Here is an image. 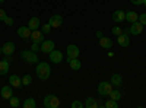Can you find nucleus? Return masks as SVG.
Here are the masks:
<instances>
[{
	"label": "nucleus",
	"mask_w": 146,
	"mask_h": 108,
	"mask_svg": "<svg viewBox=\"0 0 146 108\" xmlns=\"http://www.w3.org/2000/svg\"><path fill=\"white\" fill-rule=\"evenodd\" d=\"M35 72H36V76H38L40 80H47L48 78H50V75H51V67L45 62H38Z\"/></svg>",
	"instance_id": "nucleus-1"
},
{
	"label": "nucleus",
	"mask_w": 146,
	"mask_h": 108,
	"mask_svg": "<svg viewBox=\"0 0 146 108\" xmlns=\"http://www.w3.org/2000/svg\"><path fill=\"white\" fill-rule=\"evenodd\" d=\"M21 57L25 60L27 63H38V56H36V53H34L32 50H23L21 51Z\"/></svg>",
	"instance_id": "nucleus-2"
},
{
	"label": "nucleus",
	"mask_w": 146,
	"mask_h": 108,
	"mask_svg": "<svg viewBox=\"0 0 146 108\" xmlns=\"http://www.w3.org/2000/svg\"><path fill=\"white\" fill-rule=\"evenodd\" d=\"M44 107L45 108H57V107H60V99L56 95H47L44 98Z\"/></svg>",
	"instance_id": "nucleus-3"
},
{
	"label": "nucleus",
	"mask_w": 146,
	"mask_h": 108,
	"mask_svg": "<svg viewBox=\"0 0 146 108\" xmlns=\"http://www.w3.org/2000/svg\"><path fill=\"white\" fill-rule=\"evenodd\" d=\"M111 91H113L111 82H101L98 85V93L101 95V97H108Z\"/></svg>",
	"instance_id": "nucleus-4"
},
{
	"label": "nucleus",
	"mask_w": 146,
	"mask_h": 108,
	"mask_svg": "<svg viewBox=\"0 0 146 108\" xmlns=\"http://www.w3.org/2000/svg\"><path fill=\"white\" fill-rule=\"evenodd\" d=\"M40 45H41V51L45 53V54H50V53L56 48V44H54V41H51V40H44Z\"/></svg>",
	"instance_id": "nucleus-5"
},
{
	"label": "nucleus",
	"mask_w": 146,
	"mask_h": 108,
	"mask_svg": "<svg viewBox=\"0 0 146 108\" xmlns=\"http://www.w3.org/2000/svg\"><path fill=\"white\" fill-rule=\"evenodd\" d=\"M66 53H67V57H72V58H76V57H79V54H80L79 47L75 45V44H69L67 48H66Z\"/></svg>",
	"instance_id": "nucleus-6"
},
{
	"label": "nucleus",
	"mask_w": 146,
	"mask_h": 108,
	"mask_svg": "<svg viewBox=\"0 0 146 108\" xmlns=\"http://www.w3.org/2000/svg\"><path fill=\"white\" fill-rule=\"evenodd\" d=\"M50 60H51V63H56V64H60L63 62V53L62 51H58V50H53L50 53Z\"/></svg>",
	"instance_id": "nucleus-7"
},
{
	"label": "nucleus",
	"mask_w": 146,
	"mask_h": 108,
	"mask_svg": "<svg viewBox=\"0 0 146 108\" xmlns=\"http://www.w3.org/2000/svg\"><path fill=\"white\" fill-rule=\"evenodd\" d=\"M31 29H29V27H19L18 28V37H21L22 40H28V38H31Z\"/></svg>",
	"instance_id": "nucleus-8"
},
{
	"label": "nucleus",
	"mask_w": 146,
	"mask_h": 108,
	"mask_svg": "<svg viewBox=\"0 0 146 108\" xmlns=\"http://www.w3.org/2000/svg\"><path fill=\"white\" fill-rule=\"evenodd\" d=\"M142 32H143V25H142V23L139 21L133 22L131 27H130V34L131 35H140Z\"/></svg>",
	"instance_id": "nucleus-9"
},
{
	"label": "nucleus",
	"mask_w": 146,
	"mask_h": 108,
	"mask_svg": "<svg viewBox=\"0 0 146 108\" xmlns=\"http://www.w3.org/2000/svg\"><path fill=\"white\" fill-rule=\"evenodd\" d=\"M51 25V28H58V27H62V23H63V16L62 15H53L50 18V22H48Z\"/></svg>",
	"instance_id": "nucleus-10"
},
{
	"label": "nucleus",
	"mask_w": 146,
	"mask_h": 108,
	"mask_svg": "<svg viewBox=\"0 0 146 108\" xmlns=\"http://www.w3.org/2000/svg\"><path fill=\"white\" fill-rule=\"evenodd\" d=\"M117 44L120 47H129L130 45V37L126 34H120L117 35Z\"/></svg>",
	"instance_id": "nucleus-11"
},
{
	"label": "nucleus",
	"mask_w": 146,
	"mask_h": 108,
	"mask_svg": "<svg viewBox=\"0 0 146 108\" xmlns=\"http://www.w3.org/2000/svg\"><path fill=\"white\" fill-rule=\"evenodd\" d=\"M113 21H114L115 23H121L123 21H126V12L121 10V9L115 10L114 13H113Z\"/></svg>",
	"instance_id": "nucleus-12"
},
{
	"label": "nucleus",
	"mask_w": 146,
	"mask_h": 108,
	"mask_svg": "<svg viewBox=\"0 0 146 108\" xmlns=\"http://www.w3.org/2000/svg\"><path fill=\"white\" fill-rule=\"evenodd\" d=\"M31 40H32V42H38V44H41V42L44 41V34H42L40 29H35V31L31 32Z\"/></svg>",
	"instance_id": "nucleus-13"
},
{
	"label": "nucleus",
	"mask_w": 146,
	"mask_h": 108,
	"mask_svg": "<svg viewBox=\"0 0 146 108\" xmlns=\"http://www.w3.org/2000/svg\"><path fill=\"white\" fill-rule=\"evenodd\" d=\"M28 27H29V29H31V31L40 29V28H41V21H40V18H38V16L31 18V19H29V22H28Z\"/></svg>",
	"instance_id": "nucleus-14"
},
{
	"label": "nucleus",
	"mask_w": 146,
	"mask_h": 108,
	"mask_svg": "<svg viewBox=\"0 0 146 108\" xmlns=\"http://www.w3.org/2000/svg\"><path fill=\"white\" fill-rule=\"evenodd\" d=\"M2 48H3V54H5V56H12V54L15 53V44L10 42V41H7V42L3 44Z\"/></svg>",
	"instance_id": "nucleus-15"
},
{
	"label": "nucleus",
	"mask_w": 146,
	"mask_h": 108,
	"mask_svg": "<svg viewBox=\"0 0 146 108\" xmlns=\"http://www.w3.org/2000/svg\"><path fill=\"white\" fill-rule=\"evenodd\" d=\"M0 95H2L3 99H10L13 97V89H12V86H3L0 91Z\"/></svg>",
	"instance_id": "nucleus-16"
},
{
	"label": "nucleus",
	"mask_w": 146,
	"mask_h": 108,
	"mask_svg": "<svg viewBox=\"0 0 146 108\" xmlns=\"http://www.w3.org/2000/svg\"><path fill=\"white\" fill-rule=\"evenodd\" d=\"M67 63H69L70 69H73V70H80V67H82V63L79 62V58H78V57H76V58L67 57Z\"/></svg>",
	"instance_id": "nucleus-17"
},
{
	"label": "nucleus",
	"mask_w": 146,
	"mask_h": 108,
	"mask_svg": "<svg viewBox=\"0 0 146 108\" xmlns=\"http://www.w3.org/2000/svg\"><path fill=\"white\" fill-rule=\"evenodd\" d=\"M113 40L111 38H108V37H102V38H100V45L102 47L104 50H110L113 47Z\"/></svg>",
	"instance_id": "nucleus-18"
},
{
	"label": "nucleus",
	"mask_w": 146,
	"mask_h": 108,
	"mask_svg": "<svg viewBox=\"0 0 146 108\" xmlns=\"http://www.w3.org/2000/svg\"><path fill=\"white\" fill-rule=\"evenodd\" d=\"M9 60L7 58H3V60H0V76H5L7 75V72H9Z\"/></svg>",
	"instance_id": "nucleus-19"
},
{
	"label": "nucleus",
	"mask_w": 146,
	"mask_h": 108,
	"mask_svg": "<svg viewBox=\"0 0 146 108\" xmlns=\"http://www.w3.org/2000/svg\"><path fill=\"white\" fill-rule=\"evenodd\" d=\"M9 83L10 86H15V88H22V79L18 75H12L9 78Z\"/></svg>",
	"instance_id": "nucleus-20"
},
{
	"label": "nucleus",
	"mask_w": 146,
	"mask_h": 108,
	"mask_svg": "<svg viewBox=\"0 0 146 108\" xmlns=\"http://www.w3.org/2000/svg\"><path fill=\"white\" fill-rule=\"evenodd\" d=\"M137 18H139V15L136 13L135 10H130V12H126V21H127V22L133 23V22H136V21H137Z\"/></svg>",
	"instance_id": "nucleus-21"
},
{
	"label": "nucleus",
	"mask_w": 146,
	"mask_h": 108,
	"mask_svg": "<svg viewBox=\"0 0 146 108\" xmlns=\"http://www.w3.org/2000/svg\"><path fill=\"white\" fill-rule=\"evenodd\" d=\"M110 82H111L113 86H120L121 82H123V76H121V75H113V76H111V80H110Z\"/></svg>",
	"instance_id": "nucleus-22"
},
{
	"label": "nucleus",
	"mask_w": 146,
	"mask_h": 108,
	"mask_svg": "<svg viewBox=\"0 0 146 108\" xmlns=\"http://www.w3.org/2000/svg\"><path fill=\"white\" fill-rule=\"evenodd\" d=\"M22 105H23V108H36V101H35V98H27Z\"/></svg>",
	"instance_id": "nucleus-23"
},
{
	"label": "nucleus",
	"mask_w": 146,
	"mask_h": 108,
	"mask_svg": "<svg viewBox=\"0 0 146 108\" xmlns=\"http://www.w3.org/2000/svg\"><path fill=\"white\" fill-rule=\"evenodd\" d=\"M98 107V102H96L95 98H86L85 101V108H96Z\"/></svg>",
	"instance_id": "nucleus-24"
},
{
	"label": "nucleus",
	"mask_w": 146,
	"mask_h": 108,
	"mask_svg": "<svg viewBox=\"0 0 146 108\" xmlns=\"http://www.w3.org/2000/svg\"><path fill=\"white\" fill-rule=\"evenodd\" d=\"M111 99H114V101H120V98H121V92L118 91V89H113L111 92H110V95H108Z\"/></svg>",
	"instance_id": "nucleus-25"
},
{
	"label": "nucleus",
	"mask_w": 146,
	"mask_h": 108,
	"mask_svg": "<svg viewBox=\"0 0 146 108\" xmlns=\"http://www.w3.org/2000/svg\"><path fill=\"white\" fill-rule=\"evenodd\" d=\"M31 83H32L31 75H23V78H22V86H29Z\"/></svg>",
	"instance_id": "nucleus-26"
},
{
	"label": "nucleus",
	"mask_w": 146,
	"mask_h": 108,
	"mask_svg": "<svg viewBox=\"0 0 146 108\" xmlns=\"http://www.w3.org/2000/svg\"><path fill=\"white\" fill-rule=\"evenodd\" d=\"M105 108H118V101H114V99L110 98L105 102Z\"/></svg>",
	"instance_id": "nucleus-27"
},
{
	"label": "nucleus",
	"mask_w": 146,
	"mask_h": 108,
	"mask_svg": "<svg viewBox=\"0 0 146 108\" xmlns=\"http://www.w3.org/2000/svg\"><path fill=\"white\" fill-rule=\"evenodd\" d=\"M9 102H10V107H13V108H16V107L21 105V101H19V98H16V97H12V98L9 99Z\"/></svg>",
	"instance_id": "nucleus-28"
},
{
	"label": "nucleus",
	"mask_w": 146,
	"mask_h": 108,
	"mask_svg": "<svg viewBox=\"0 0 146 108\" xmlns=\"http://www.w3.org/2000/svg\"><path fill=\"white\" fill-rule=\"evenodd\" d=\"M50 31H51V25H50V23H45V25L41 27V32L42 34H50Z\"/></svg>",
	"instance_id": "nucleus-29"
},
{
	"label": "nucleus",
	"mask_w": 146,
	"mask_h": 108,
	"mask_svg": "<svg viewBox=\"0 0 146 108\" xmlns=\"http://www.w3.org/2000/svg\"><path fill=\"white\" fill-rule=\"evenodd\" d=\"M111 32H113V35H120V34H123V28H120V27H114V28H111Z\"/></svg>",
	"instance_id": "nucleus-30"
},
{
	"label": "nucleus",
	"mask_w": 146,
	"mask_h": 108,
	"mask_svg": "<svg viewBox=\"0 0 146 108\" xmlns=\"http://www.w3.org/2000/svg\"><path fill=\"white\" fill-rule=\"evenodd\" d=\"M85 104H82L80 101H73L72 102V108H83Z\"/></svg>",
	"instance_id": "nucleus-31"
},
{
	"label": "nucleus",
	"mask_w": 146,
	"mask_h": 108,
	"mask_svg": "<svg viewBox=\"0 0 146 108\" xmlns=\"http://www.w3.org/2000/svg\"><path fill=\"white\" fill-rule=\"evenodd\" d=\"M31 50H32L34 53H36V51H41V45H40L38 42H34V44H32V47H31Z\"/></svg>",
	"instance_id": "nucleus-32"
},
{
	"label": "nucleus",
	"mask_w": 146,
	"mask_h": 108,
	"mask_svg": "<svg viewBox=\"0 0 146 108\" xmlns=\"http://www.w3.org/2000/svg\"><path fill=\"white\" fill-rule=\"evenodd\" d=\"M137 21H139V22L142 23V25L145 27V25H146V13H142V15H139Z\"/></svg>",
	"instance_id": "nucleus-33"
},
{
	"label": "nucleus",
	"mask_w": 146,
	"mask_h": 108,
	"mask_svg": "<svg viewBox=\"0 0 146 108\" xmlns=\"http://www.w3.org/2000/svg\"><path fill=\"white\" fill-rule=\"evenodd\" d=\"M7 18L6 15V10L5 9H0V22H5V19Z\"/></svg>",
	"instance_id": "nucleus-34"
},
{
	"label": "nucleus",
	"mask_w": 146,
	"mask_h": 108,
	"mask_svg": "<svg viewBox=\"0 0 146 108\" xmlns=\"http://www.w3.org/2000/svg\"><path fill=\"white\" fill-rule=\"evenodd\" d=\"M5 23H6L7 27H12V25L15 23V21H13V18H9V16H7V18L5 19Z\"/></svg>",
	"instance_id": "nucleus-35"
},
{
	"label": "nucleus",
	"mask_w": 146,
	"mask_h": 108,
	"mask_svg": "<svg viewBox=\"0 0 146 108\" xmlns=\"http://www.w3.org/2000/svg\"><path fill=\"white\" fill-rule=\"evenodd\" d=\"M131 3L136 5V6H140V5L143 3V0H131Z\"/></svg>",
	"instance_id": "nucleus-36"
},
{
	"label": "nucleus",
	"mask_w": 146,
	"mask_h": 108,
	"mask_svg": "<svg viewBox=\"0 0 146 108\" xmlns=\"http://www.w3.org/2000/svg\"><path fill=\"white\" fill-rule=\"evenodd\" d=\"M102 37H104V35H102V32H101V31H96V38L100 40V38H102Z\"/></svg>",
	"instance_id": "nucleus-37"
},
{
	"label": "nucleus",
	"mask_w": 146,
	"mask_h": 108,
	"mask_svg": "<svg viewBox=\"0 0 146 108\" xmlns=\"http://www.w3.org/2000/svg\"><path fill=\"white\" fill-rule=\"evenodd\" d=\"M142 5H143V6L146 7V0H143V3H142Z\"/></svg>",
	"instance_id": "nucleus-38"
},
{
	"label": "nucleus",
	"mask_w": 146,
	"mask_h": 108,
	"mask_svg": "<svg viewBox=\"0 0 146 108\" xmlns=\"http://www.w3.org/2000/svg\"><path fill=\"white\" fill-rule=\"evenodd\" d=\"M0 54H3V48H2V47H0Z\"/></svg>",
	"instance_id": "nucleus-39"
},
{
	"label": "nucleus",
	"mask_w": 146,
	"mask_h": 108,
	"mask_svg": "<svg viewBox=\"0 0 146 108\" xmlns=\"http://www.w3.org/2000/svg\"><path fill=\"white\" fill-rule=\"evenodd\" d=\"M0 3H5V0H0Z\"/></svg>",
	"instance_id": "nucleus-40"
}]
</instances>
